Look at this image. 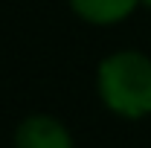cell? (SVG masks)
Segmentation results:
<instances>
[{
  "mask_svg": "<svg viewBox=\"0 0 151 148\" xmlns=\"http://www.w3.org/2000/svg\"><path fill=\"white\" fill-rule=\"evenodd\" d=\"M139 3H142V6H148V9H151V0H139Z\"/></svg>",
  "mask_w": 151,
  "mask_h": 148,
  "instance_id": "obj_4",
  "label": "cell"
},
{
  "mask_svg": "<svg viewBox=\"0 0 151 148\" xmlns=\"http://www.w3.org/2000/svg\"><path fill=\"white\" fill-rule=\"evenodd\" d=\"M139 6V0H70V9L81 20L96 26H111L119 23Z\"/></svg>",
  "mask_w": 151,
  "mask_h": 148,
  "instance_id": "obj_3",
  "label": "cell"
},
{
  "mask_svg": "<svg viewBox=\"0 0 151 148\" xmlns=\"http://www.w3.org/2000/svg\"><path fill=\"white\" fill-rule=\"evenodd\" d=\"M96 90L105 108L125 119L151 113V58L137 50H122L99 61Z\"/></svg>",
  "mask_w": 151,
  "mask_h": 148,
  "instance_id": "obj_1",
  "label": "cell"
},
{
  "mask_svg": "<svg viewBox=\"0 0 151 148\" xmlns=\"http://www.w3.org/2000/svg\"><path fill=\"white\" fill-rule=\"evenodd\" d=\"M15 148H76L70 131L55 116L35 113L26 116L15 131Z\"/></svg>",
  "mask_w": 151,
  "mask_h": 148,
  "instance_id": "obj_2",
  "label": "cell"
}]
</instances>
